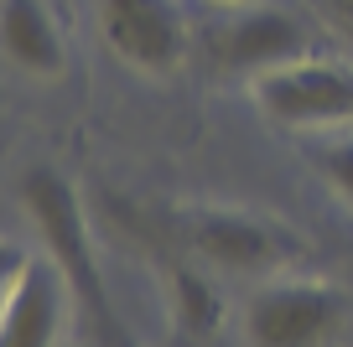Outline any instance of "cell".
I'll use <instances>...</instances> for the list:
<instances>
[{"label":"cell","mask_w":353,"mask_h":347,"mask_svg":"<svg viewBox=\"0 0 353 347\" xmlns=\"http://www.w3.org/2000/svg\"><path fill=\"white\" fill-rule=\"evenodd\" d=\"M21 207L37 223V233H42V249L57 260L73 301L83 306L88 332L99 337V347H135V337L120 326V316H114V306H110L99 264H94V244H88L78 192L52 171V166H32V171L21 176Z\"/></svg>","instance_id":"1"},{"label":"cell","mask_w":353,"mask_h":347,"mask_svg":"<svg viewBox=\"0 0 353 347\" xmlns=\"http://www.w3.org/2000/svg\"><path fill=\"white\" fill-rule=\"evenodd\" d=\"M348 322V295L327 280H270L244 301L250 347H327Z\"/></svg>","instance_id":"2"},{"label":"cell","mask_w":353,"mask_h":347,"mask_svg":"<svg viewBox=\"0 0 353 347\" xmlns=\"http://www.w3.org/2000/svg\"><path fill=\"white\" fill-rule=\"evenodd\" d=\"M254 104L291 130H338L353 125V73L322 57H291L270 73L250 78Z\"/></svg>","instance_id":"3"},{"label":"cell","mask_w":353,"mask_h":347,"mask_svg":"<svg viewBox=\"0 0 353 347\" xmlns=\"http://www.w3.org/2000/svg\"><path fill=\"white\" fill-rule=\"evenodd\" d=\"M99 32L141 73H176L188 57V16L176 0H99Z\"/></svg>","instance_id":"4"},{"label":"cell","mask_w":353,"mask_h":347,"mask_svg":"<svg viewBox=\"0 0 353 347\" xmlns=\"http://www.w3.org/2000/svg\"><path fill=\"white\" fill-rule=\"evenodd\" d=\"M208 57L219 73L260 78L291 57H307V32L281 6H234L208 32Z\"/></svg>","instance_id":"5"},{"label":"cell","mask_w":353,"mask_h":347,"mask_svg":"<svg viewBox=\"0 0 353 347\" xmlns=\"http://www.w3.org/2000/svg\"><path fill=\"white\" fill-rule=\"evenodd\" d=\"M182 239L198 260L219 264V270H265V264H281L286 254H296V239H291L281 223L260 213H244V207H198L182 223Z\"/></svg>","instance_id":"6"},{"label":"cell","mask_w":353,"mask_h":347,"mask_svg":"<svg viewBox=\"0 0 353 347\" xmlns=\"http://www.w3.org/2000/svg\"><path fill=\"white\" fill-rule=\"evenodd\" d=\"M68 280L57 260H11L6 270V311H0V347H57L68 316Z\"/></svg>","instance_id":"7"},{"label":"cell","mask_w":353,"mask_h":347,"mask_svg":"<svg viewBox=\"0 0 353 347\" xmlns=\"http://www.w3.org/2000/svg\"><path fill=\"white\" fill-rule=\"evenodd\" d=\"M0 47L11 67L32 78H57L68 67V42L52 16V0H0Z\"/></svg>","instance_id":"8"},{"label":"cell","mask_w":353,"mask_h":347,"mask_svg":"<svg viewBox=\"0 0 353 347\" xmlns=\"http://www.w3.org/2000/svg\"><path fill=\"white\" fill-rule=\"evenodd\" d=\"M172 311L188 332H213L223 322V295L208 285V275L192 264H172Z\"/></svg>","instance_id":"9"},{"label":"cell","mask_w":353,"mask_h":347,"mask_svg":"<svg viewBox=\"0 0 353 347\" xmlns=\"http://www.w3.org/2000/svg\"><path fill=\"white\" fill-rule=\"evenodd\" d=\"M307 161L317 166L332 182V192H343L353 202V135H322V140H307Z\"/></svg>","instance_id":"10"},{"label":"cell","mask_w":353,"mask_h":347,"mask_svg":"<svg viewBox=\"0 0 353 347\" xmlns=\"http://www.w3.org/2000/svg\"><path fill=\"white\" fill-rule=\"evenodd\" d=\"M338 16H343V26L353 32V0H338Z\"/></svg>","instance_id":"11"},{"label":"cell","mask_w":353,"mask_h":347,"mask_svg":"<svg viewBox=\"0 0 353 347\" xmlns=\"http://www.w3.org/2000/svg\"><path fill=\"white\" fill-rule=\"evenodd\" d=\"M213 6H229V11H234V6H250V0H213Z\"/></svg>","instance_id":"12"}]
</instances>
